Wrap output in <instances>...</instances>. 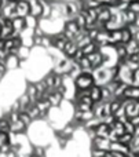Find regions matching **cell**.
<instances>
[{"label": "cell", "mask_w": 139, "mask_h": 157, "mask_svg": "<svg viewBox=\"0 0 139 157\" xmlns=\"http://www.w3.org/2000/svg\"><path fill=\"white\" fill-rule=\"evenodd\" d=\"M94 84H95V78L92 72L90 71H81L79 76L74 78V86L77 90H90Z\"/></svg>", "instance_id": "1"}, {"label": "cell", "mask_w": 139, "mask_h": 157, "mask_svg": "<svg viewBox=\"0 0 139 157\" xmlns=\"http://www.w3.org/2000/svg\"><path fill=\"white\" fill-rule=\"evenodd\" d=\"M15 13L17 17H26L30 13V7H29V2H24V0H17L15 4Z\"/></svg>", "instance_id": "2"}, {"label": "cell", "mask_w": 139, "mask_h": 157, "mask_svg": "<svg viewBox=\"0 0 139 157\" xmlns=\"http://www.w3.org/2000/svg\"><path fill=\"white\" fill-rule=\"evenodd\" d=\"M29 7H30L29 14L40 18L41 14H43V3H41V0H29Z\"/></svg>", "instance_id": "3"}, {"label": "cell", "mask_w": 139, "mask_h": 157, "mask_svg": "<svg viewBox=\"0 0 139 157\" xmlns=\"http://www.w3.org/2000/svg\"><path fill=\"white\" fill-rule=\"evenodd\" d=\"M11 22H13V29H14V35H19V33L22 32V30L26 28V25H25V18L24 17H14L13 19H11Z\"/></svg>", "instance_id": "4"}, {"label": "cell", "mask_w": 139, "mask_h": 157, "mask_svg": "<svg viewBox=\"0 0 139 157\" xmlns=\"http://www.w3.org/2000/svg\"><path fill=\"white\" fill-rule=\"evenodd\" d=\"M88 95H90V98L92 99L94 103L102 101V86H99V84H94V86L90 88Z\"/></svg>", "instance_id": "5"}, {"label": "cell", "mask_w": 139, "mask_h": 157, "mask_svg": "<svg viewBox=\"0 0 139 157\" xmlns=\"http://www.w3.org/2000/svg\"><path fill=\"white\" fill-rule=\"evenodd\" d=\"M126 48H127V54H128V55L138 54V52H139V43L135 40L134 37H132L131 40L126 43Z\"/></svg>", "instance_id": "6"}, {"label": "cell", "mask_w": 139, "mask_h": 157, "mask_svg": "<svg viewBox=\"0 0 139 157\" xmlns=\"http://www.w3.org/2000/svg\"><path fill=\"white\" fill-rule=\"evenodd\" d=\"M132 37H134V35H132L131 29H130V28L127 26V25H126V26L121 28V43L126 44L127 41H130Z\"/></svg>", "instance_id": "7"}, {"label": "cell", "mask_w": 139, "mask_h": 157, "mask_svg": "<svg viewBox=\"0 0 139 157\" xmlns=\"http://www.w3.org/2000/svg\"><path fill=\"white\" fill-rule=\"evenodd\" d=\"M11 123L7 117H0V132H10Z\"/></svg>", "instance_id": "8"}, {"label": "cell", "mask_w": 139, "mask_h": 157, "mask_svg": "<svg viewBox=\"0 0 139 157\" xmlns=\"http://www.w3.org/2000/svg\"><path fill=\"white\" fill-rule=\"evenodd\" d=\"M134 134H130V132H123L121 135H118V141L123 142V144L126 145H130L132 142V139H134Z\"/></svg>", "instance_id": "9"}, {"label": "cell", "mask_w": 139, "mask_h": 157, "mask_svg": "<svg viewBox=\"0 0 139 157\" xmlns=\"http://www.w3.org/2000/svg\"><path fill=\"white\" fill-rule=\"evenodd\" d=\"M24 2H29V0H24Z\"/></svg>", "instance_id": "10"}]
</instances>
